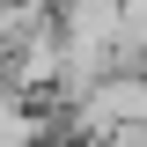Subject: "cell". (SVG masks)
Returning <instances> with one entry per match:
<instances>
[{"mask_svg":"<svg viewBox=\"0 0 147 147\" xmlns=\"http://www.w3.org/2000/svg\"><path fill=\"white\" fill-rule=\"evenodd\" d=\"M52 22H59L66 44H110L118 37V0H66Z\"/></svg>","mask_w":147,"mask_h":147,"instance_id":"1","label":"cell"},{"mask_svg":"<svg viewBox=\"0 0 147 147\" xmlns=\"http://www.w3.org/2000/svg\"><path fill=\"white\" fill-rule=\"evenodd\" d=\"M44 7H52V15H59V7H66V0H44Z\"/></svg>","mask_w":147,"mask_h":147,"instance_id":"2","label":"cell"}]
</instances>
